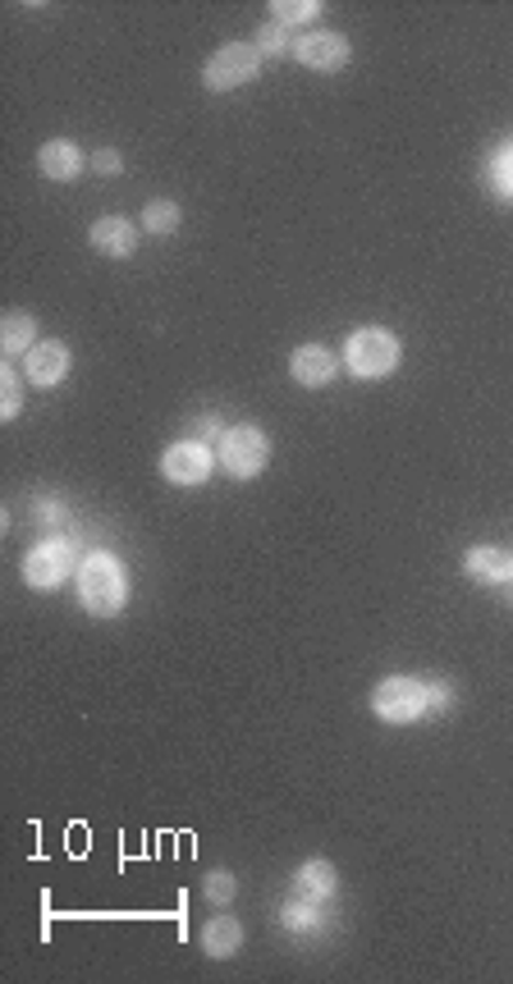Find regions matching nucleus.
<instances>
[{
	"label": "nucleus",
	"mask_w": 513,
	"mask_h": 984,
	"mask_svg": "<svg viewBox=\"0 0 513 984\" xmlns=\"http://www.w3.org/2000/svg\"><path fill=\"white\" fill-rule=\"evenodd\" d=\"M79 595H83L88 614H96V618L119 614L124 609V568L111 554H92L79 573Z\"/></svg>",
	"instance_id": "1"
},
{
	"label": "nucleus",
	"mask_w": 513,
	"mask_h": 984,
	"mask_svg": "<svg viewBox=\"0 0 513 984\" xmlns=\"http://www.w3.org/2000/svg\"><path fill=\"white\" fill-rule=\"evenodd\" d=\"M344 357H349V367H353V376H390L395 367H399V344H395V334L390 330H357L353 340H349V348H344Z\"/></svg>",
	"instance_id": "2"
},
{
	"label": "nucleus",
	"mask_w": 513,
	"mask_h": 984,
	"mask_svg": "<svg viewBox=\"0 0 513 984\" xmlns=\"http://www.w3.org/2000/svg\"><path fill=\"white\" fill-rule=\"evenodd\" d=\"M216 458L225 462L229 477H256V472L266 468L271 445H266V435L256 431V426H235V431L220 435V454Z\"/></svg>",
	"instance_id": "3"
},
{
	"label": "nucleus",
	"mask_w": 513,
	"mask_h": 984,
	"mask_svg": "<svg viewBox=\"0 0 513 984\" xmlns=\"http://www.w3.org/2000/svg\"><path fill=\"white\" fill-rule=\"evenodd\" d=\"M372 706L385 723H413L426 714V683L418 678H385L372 696Z\"/></svg>",
	"instance_id": "4"
},
{
	"label": "nucleus",
	"mask_w": 513,
	"mask_h": 984,
	"mask_svg": "<svg viewBox=\"0 0 513 984\" xmlns=\"http://www.w3.org/2000/svg\"><path fill=\"white\" fill-rule=\"evenodd\" d=\"M256 65H262V46H225V50H216V56L207 60V88L212 92H229V88H239V83H248L252 73H256Z\"/></svg>",
	"instance_id": "5"
},
{
	"label": "nucleus",
	"mask_w": 513,
	"mask_h": 984,
	"mask_svg": "<svg viewBox=\"0 0 513 984\" xmlns=\"http://www.w3.org/2000/svg\"><path fill=\"white\" fill-rule=\"evenodd\" d=\"M212 449L202 439H184V445H170L166 458H161V472L174 481V485H197L212 477Z\"/></svg>",
	"instance_id": "6"
},
{
	"label": "nucleus",
	"mask_w": 513,
	"mask_h": 984,
	"mask_svg": "<svg viewBox=\"0 0 513 984\" xmlns=\"http://www.w3.org/2000/svg\"><path fill=\"white\" fill-rule=\"evenodd\" d=\"M73 568V550L65 546V540H42V546L23 559V577H29V586H60L69 577Z\"/></svg>",
	"instance_id": "7"
},
{
	"label": "nucleus",
	"mask_w": 513,
	"mask_h": 984,
	"mask_svg": "<svg viewBox=\"0 0 513 984\" xmlns=\"http://www.w3.org/2000/svg\"><path fill=\"white\" fill-rule=\"evenodd\" d=\"M294 56L307 65V69H344L349 65V42L340 33H307Z\"/></svg>",
	"instance_id": "8"
},
{
	"label": "nucleus",
	"mask_w": 513,
	"mask_h": 984,
	"mask_svg": "<svg viewBox=\"0 0 513 984\" xmlns=\"http://www.w3.org/2000/svg\"><path fill=\"white\" fill-rule=\"evenodd\" d=\"M65 371H69V348L65 344H56V340H46V344H33L29 348V380L33 385H60L65 380Z\"/></svg>",
	"instance_id": "9"
},
{
	"label": "nucleus",
	"mask_w": 513,
	"mask_h": 984,
	"mask_svg": "<svg viewBox=\"0 0 513 984\" xmlns=\"http://www.w3.org/2000/svg\"><path fill=\"white\" fill-rule=\"evenodd\" d=\"M289 367H294V380L307 385V390H317V385H330V380H335V357H330L321 344L298 348Z\"/></svg>",
	"instance_id": "10"
},
{
	"label": "nucleus",
	"mask_w": 513,
	"mask_h": 984,
	"mask_svg": "<svg viewBox=\"0 0 513 984\" xmlns=\"http://www.w3.org/2000/svg\"><path fill=\"white\" fill-rule=\"evenodd\" d=\"M92 243H96V252H106V256H128L138 248V229L128 220H119V216H106V220L92 225Z\"/></svg>",
	"instance_id": "11"
},
{
	"label": "nucleus",
	"mask_w": 513,
	"mask_h": 984,
	"mask_svg": "<svg viewBox=\"0 0 513 984\" xmlns=\"http://www.w3.org/2000/svg\"><path fill=\"white\" fill-rule=\"evenodd\" d=\"M464 568H468V577H477V582H513V554L495 550V546L468 550Z\"/></svg>",
	"instance_id": "12"
},
{
	"label": "nucleus",
	"mask_w": 513,
	"mask_h": 984,
	"mask_svg": "<svg viewBox=\"0 0 513 984\" xmlns=\"http://www.w3.org/2000/svg\"><path fill=\"white\" fill-rule=\"evenodd\" d=\"M37 165H42L46 179H73V174L83 170V157H79V147H73V142L56 138V142H46L37 151Z\"/></svg>",
	"instance_id": "13"
},
{
	"label": "nucleus",
	"mask_w": 513,
	"mask_h": 984,
	"mask_svg": "<svg viewBox=\"0 0 513 984\" xmlns=\"http://www.w3.org/2000/svg\"><path fill=\"white\" fill-rule=\"evenodd\" d=\"M294 893L321 906L330 893H335V870H330L326 861H307V866L298 870V879H294Z\"/></svg>",
	"instance_id": "14"
},
{
	"label": "nucleus",
	"mask_w": 513,
	"mask_h": 984,
	"mask_svg": "<svg viewBox=\"0 0 513 984\" xmlns=\"http://www.w3.org/2000/svg\"><path fill=\"white\" fill-rule=\"evenodd\" d=\"M239 943H243V925H239L235 916H216L207 929H202V948H207L212 957L239 952Z\"/></svg>",
	"instance_id": "15"
},
{
	"label": "nucleus",
	"mask_w": 513,
	"mask_h": 984,
	"mask_svg": "<svg viewBox=\"0 0 513 984\" xmlns=\"http://www.w3.org/2000/svg\"><path fill=\"white\" fill-rule=\"evenodd\" d=\"M142 225L151 229V234H174V229H179V206L174 202H147Z\"/></svg>",
	"instance_id": "16"
},
{
	"label": "nucleus",
	"mask_w": 513,
	"mask_h": 984,
	"mask_svg": "<svg viewBox=\"0 0 513 984\" xmlns=\"http://www.w3.org/2000/svg\"><path fill=\"white\" fill-rule=\"evenodd\" d=\"M0 340H5V353H29L33 348V321L29 317H5Z\"/></svg>",
	"instance_id": "17"
},
{
	"label": "nucleus",
	"mask_w": 513,
	"mask_h": 984,
	"mask_svg": "<svg viewBox=\"0 0 513 984\" xmlns=\"http://www.w3.org/2000/svg\"><path fill=\"white\" fill-rule=\"evenodd\" d=\"M285 925L294 929V935H298V929H317V925H321V916H317V902L294 897V902L285 906Z\"/></svg>",
	"instance_id": "18"
},
{
	"label": "nucleus",
	"mask_w": 513,
	"mask_h": 984,
	"mask_svg": "<svg viewBox=\"0 0 513 984\" xmlns=\"http://www.w3.org/2000/svg\"><path fill=\"white\" fill-rule=\"evenodd\" d=\"M271 14H275L280 23H307V19H317V14H321V5H317V0H298V5H294V0H275Z\"/></svg>",
	"instance_id": "19"
},
{
	"label": "nucleus",
	"mask_w": 513,
	"mask_h": 984,
	"mask_svg": "<svg viewBox=\"0 0 513 984\" xmlns=\"http://www.w3.org/2000/svg\"><path fill=\"white\" fill-rule=\"evenodd\" d=\"M491 179H495V188H500L504 197H513V142H504V147L495 151V161H491Z\"/></svg>",
	"instance_id": "20"
},
{
	"label": "nucleus",
	"mask_w": 513,
	"mask_h": 984,
	"mask_svg": "<svg viewBox=\"0 0 513 984\" xmlns=\"http://www.w3.org/2000/svg\"><path fill=\"white\" fill-rule=\"evenodd\" d=\"M207 897L225 906L229 897H235V874H220V870H216V874H207Z\"/></svg>",
	"instance_id": "21"
},
{
	"label": "nucleus",
	"mask_w": 513,
	"mask_h": 984,
	"mask_svg": "<svg viewBox=\"0 0 513 984\" xmlns=\"http://www.w3.org/2000/svg\"><path fill=\"white\" fill-rule=\"evenodd\" d=\"M0 385H5V390H0V408H5V417H14V412H19V380H14L10 367L0 371Z\"/></svg>",
	"instance_id": "22"
},
{
	"label": "nucleus",
	"mask_w": 513,
	"mask_h": 984,
	"mask_svg": "<svg viewBox=\"0 0 513 984\" xmlns=\"http://www.w3.org/2000/svg\"><path fill=\"white\" fill-rule=\"evenodd\" d=\"M454 706V691L445 683H431L426 687V710H449Z\"/></svg>",
	"instance_id": "23"
},
{
	"label": "nucleus",
	"mask_w": 513,
	"mask_h": 984,
	"mask_svg": "<svg viewBox=\"0 0 513 984\" xmlns=\"http://www.w3.org/2000/svg\"><path fill=\"white\" fill-rule=\"evenodd\" d=\"M262 50H289L285 23H271V28H262Z\"/></svg>",
	"instance_id": "24"
},
{
	"label": "nucleus",
	"mask_w": 513,
	"mask_h": 984,
	"mask_svg": "<svg viewBox=\"0 0 513 984\" xmlns=\"http://www.w3.org/2000/svg\"><path fill=\"white\" fill-rule=\"evenodd\" d=\"M96 170H101V174H115V170H119V157H115V151H101V157H96Z\"/></svg>",
	"instance_id": "25"
}]
</instances>
